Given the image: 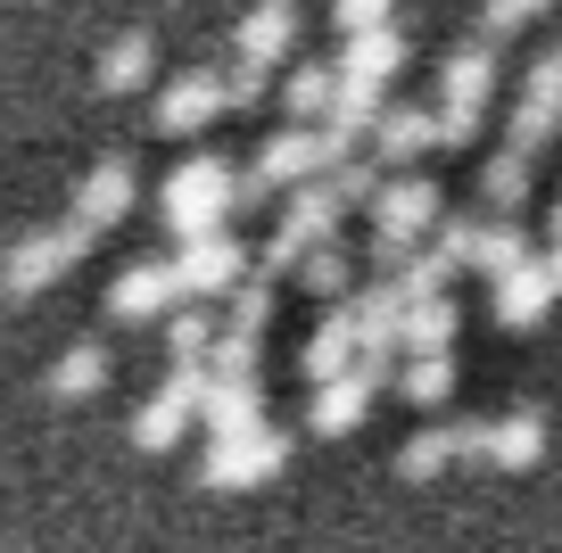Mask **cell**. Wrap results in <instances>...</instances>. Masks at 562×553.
<instances>
[{"instance_id": "3", "label": "cell", "mask_w": 562, "mask_h": 553, "mask_svg": "<svg viewBox=\"0 0 562 553\" xmlns=\"http://www.w3.org/2000/svg\"><path fill=\"white\" fill-rule=\"evenodd\" d=\"M91 240H100V232L75 224V215H67V224H42V232H18V240L0 248V290H9V297L50 290L67 264H83V257H91Z\"/></svg>"}, {"instance_id": "1", "label": "cell", "mask_w": 562, "mask_h": 553, "mask_svg": "<svg viewBox=\"0 0 562 553\" xmlns=\"http://www.w3.org/2000/svg\"><path fill=\"white\" fill-rule=\"evenodd\" d=\"M439 224H447L439 182H430V173H389L381 199H372V264L397 281L405 257H414V240H422V232H439Z\"/></svg>"}, {"instance_id": "8", "label": "cell", "mask_w": 562, "mask_h": 553, "mask_svg": "<svg viewBox=\"0 0 562 553\" xmlns=\"http://www.w3.org/2000/svg\"><path fill=\"white\" fill-rule=\"evenodd\" d=\"M166 306H182L175 257H133L116 281H108V314H116V323H158Z\"/></svg>"}, {"instance_id": "6", "label": "cell", "mask_w": 562, "mask_h": 553, "mask_svg": "<svg viewBox=\"0 0 562 553\" xmlns=\"http://www.w3.org/2000/svg\"><path fill=\"white\" fill-rule=\"evenodd\" d=\"M199 388H207V363H175V381H166L158 397L133 414V447H140V454H166L175 438H191V421H199Z\"/></svg>"}, {"instance_id": "24", "label": "cell", "mask_w": 562, "mask_h": 553, "mask_svg": "<svg viewBox=\"0 0 562 553\" xmlns=\"http://www.w3.org/2000/svg\"><path fill=\"white\" fill-rule=\"evenodd\" d=\"M521 199H529V157H521V149H496L488 166H480V207H488V215H513Z\"/></svg>"}, {"instance_id": "23", "label": "cell", "mask_w": 562, "mask_h": 553, "mask_svg": "<svg viewBox=\"0 0 562 553\" xmlns=\"http://www.w3.org/2000/svg\"><path fill=\"white\" fill-rule=\"evenodd\" d=\"M521 264H529V240H521V224H513V215H488V224H480V248H472V273L505 281V273H521Z\"/></svg>"}, {"instance_id": "29", "label": "cell", "mask_w": 562, "mask_h": 553, "mask_svg": "<svg viewBox=\"0 0 562 553\" xmlns=\"http://www.w3.org/2000/svg\"><path fill=\"white\" fill-rule=\"evenodd\" d=\"M265 323H273V273L232 290V330H240V339H265Z\"/></svg>"}, {"instance_id": "15", "label": "cell", "mask_w": 562, "mask_h": 553, "mask_svg": "<svg viewBox=\"0 0 562 553\" xmlns=\"http://www.w3.org/2000/svg\"><path fill=\"white\" fill-rule=\"evenodd\" d=\"M372 149H381L389 173H414L422 149H439V108H389L381 133H372Z\"/></svg>"}, {"instance_id": "14", "label": "cell", "mask_w": 562, "mask_h": 553, "mask_svg": "<svg viewBox=\"0 0 562 553\" xmlns=\"http://www.w3.org/2000/svg\"><path fill=\"white\" fill-rule=\"evenodd\" d=\"M488 91H496V50H488V34L463 42V50H447L439 108H456V116H480V108H488Z\"/></svg>"}, {"instance_id": "4", "label": "cell", "mask_w": 562, "mask_h": 553, "mask_svg": "<svg viewBox=\"0 0 562 553\" xmlns=\"http://www.w3.org/2000/svg\"><path fill=\"white\" fill-rule=\"evenodd\" d=\"M290 471V438L248 421V430H207V454H199V479L207 487H257Z\"/></svg>"}, {"instance_id": "28", "label": "cell", "mask_w": 562, "mask_h": 553, "mask_svg": "<svg viewBox=\"0 0 562 553\" xmlns=\"http://www.w3.org/2000/svg\"><path fill=\"white\" fill-rule=\"evenodd\" d=\"M299 290H306V297H331V306H348V297H356V290H348V257H339V248H315V257L299 264Z\"/></svg>"}, {"instance_id": "32", "label": "cell", "mask_w": 562, "mask_h": 553, "mask_svg": "<svg viewBox=\"0 0 562 553\" xmlns=\"http://www.w3.org/2000/svg\"><path fill=\"white\" fill-rule=\"evenodd\" d=\"M331 25H339V34H381V25H389V0H331Z\"/></svg>"}, {"instance_id": "10", "label": "cell", "mask_w": 562, "mask_h": 553, "mask_svg": "<svg viewBox=\"0 0 562 553\" xmlns=\"http://www.w3.org/2000/svg\"><path fill=\"white\" fill-rule=\"evenodd\" d=\"M389 388V363H356V372H339V381L315 388V405H306V421H315L323 438H348L356 421L372 414V397Z\"/></svg>"}, {"instance_id": "19", "label": "cell", "mask_w": 562, "mask_h": 553, "mask_svg": "<svg viewBox=\"0 0 562 553\" xmlns=\"http://www.w3.org/2000/svg\"><path fill=\"white\" fill-rule=\"evenodd\" d=\"M405 67V34L397 25H381V34H356L348 50H339V75H348V83H381L389 91V75Z\"/></svg>"}, {"instance_id": "33", "label": "cell", "mask_w": 562, "mask_h": 553, "mask_svg": "<svg viewBox=\"0 0 562 553\" xmlns=\"http://www.w3.org/2000/svg\"><path fill=\"white\" fill-rule=\"evenodd\" d=\"M538 9H554V0H488V9H480V25H488V34H513V25H529Z\"/></svg>"}, {"instance_id": "21", "label": "cell", "mask_w": 562, "mask_h": 553, "mask_svg": "<svg viewBox=\"0 0 562 553\" xmlns=\"http://www.w3.org/2000/svg\"><path fill=\"white\" fill-rule=\"evenodd\" d=\"M339 100V67H323V58H306V67H290V83H281V108H290V124H323Z\"/></svg>"}, {"instance_id": "20", "label": "cell", "mask_w": 562, "mask_h": 553, "mask_svg": "<svg viewBox=\"0 0 562 553\" xmlns=\"http://www.w3.org/2000/svg\"><path fill=\"white\" fill-rule=\"evenodd\" d=\"M546 454V421L538 414H505V421H488V447H480V463H496V471H529Z\"/></svg>"}, {"instance_id": "25", "label": "cell", "mask_w": 562, "mask_h": 553, "mask_svg": "<svg viewBox=\"0 0 562 553\" xmlns=\"http://www.w3.org/2000/svg\"><path fill=\"white\" fill-rule=\"evenodd\" d=\"M149 67H158L149 34H116L100 50V91H140V83H149Z\"/></svg>"}, {"instance_id": "9", "label": "cell", "mask_w": 562, "mask_h": 553, "mask_svg": "<svg viewBox=\"0 0 562 553\" xmlns=\"http://www.w3.org/2000/svg\"><path fill=\"white\" fill-rule=\"evenodd\" d=\"M175 273H182V290H191V297H232L248 281V248L232 240V232H199V240H182Z\"/></svg>"}, {"instance_id": "13", "label": "cell", "mask_w": 562, "mask_h": 553, "mask_svg": "<svg viewBox=\"0 0 562 553\" xmlns=\"http://www.w3.org/2000/svg\"><path fill=\"white\" fill-rule=\"evenodd\" d=\"M124 215H133V157H100V166L75 182V224L108 232V224H124Z\"/></svg>"}, {"instance_id": "30", "label": "cell", "mask_w": 562, "mask_h": 553, "mask_svg": "<svg viewBox=\"0 0 562 553\" xmlns=\"http://www.w3.org/2000/svg\"><path fill=\"white\" fill-rule=\"evenodd\" d=\"M166 347H175V363H207L215 356V323H207V314H175V323H166Z\"/></svg>"}, {"instance_id": "2", "label": "cell", "mask_w": 562, "mask_h": 553, "mask_svg": "<svg viewBox=\"0 0 562 553\" xmlns=\"http://www.w3.org/2000/svg\"><path fill=\"white\" fill-rule=\"evenodd\" d=\"M240 207V166H224V157H182L175 173H166L158 191V215L182 232V240H199V232H224V215Z\"/></svg>"}, {"instance_id": "11", "label": "cell", "mask_w": 562, "mask_h": 553, "mask_svg": "<svg viewBox=\"0 0 562 553\" xmlns=\"http://www.w3.org/2000/svg\"><path fill=\"white\" fill-rule=\"evenodd\" d=\"M215 116H224V67H191V75H175V83L158 91V133L166 140L207 133Z\"/></svg>"}, {"instance_id": "16", "label": "cell", "mask_w": 562, "mask_h": 553, "mask_svg": "<svg viewBox=\"0 0 562 553\" xmlns=\"http://www.w3.org/2000/svg\"><path fill=\"white\" fill-rule=\"evenodd\" d=\"M554 273H546V257H529L521 273H505L496 281V323L505 330H529V323H546V306H554Z\"/></svg>"}, {"instance_id": "31", "label": "cell", "mask_w": 562, "mask_h": 553, "mask_svg": "<svg viewBox=\"0 0 562 553\" xmlns=\"http://www.w3.org/2000/svg\"><path fill=\"white\" fill-rule=\"evenodd\" d=\"M265 83H273V67H248V58H232V67H224V108H257Z\"/></svg>"}, {"instance_id": "22", "label": "cell", "mask_w": 562, "mask_h": 553, "mask_svg": "<svg viewBox=\"0 0 562 553\" xmlns=\"http://www.w3.org/2000/svg\"><path fill=\"white\" fill-rule=\"evenodd\" d=\"M108 388V347H67V356L50 363V397H67V405H83V397H100Z\"/></svg>"}, {"instance_id": "26", "label": "cell", "mask_w": 562, "mask_h": 553, "mask_svg": "<svg viewBox=\"0 0 562 553\" xmlns=\"http://www.w3.org/2000/svg\"><path fill=\"white\" fill-rule=\"evenodd\" d=\"M397 347H414V356H447V347H456V306H447V297L405 306V339Z\"/></svg>"}, {"instance_id": "27", "label": "cell", "mask_w": 562, "mask_h": 553, "mask_svg": "<svg viewBox=\"0 0 562 553\" xmlns=\"http://www.w3.org/2000/svg\"><path fill=\"white\" fill-rule=\"evenodd\" d=\"M447 388H456V356H414V363L397 372V397H405V405H439Z\"/></svg>"}, {"instance_id": "7", "label": "cell", "mask_w": 562, "mask_h": 553, "mask_svg": "<svg viewBox=\"0 0 562 553\" xmlns=\"http://www.w3.org/2000/svg\"><path fill=\"white\" fill-rule=\"evenodd\" d=\"M554 124H562V50H546L538 67L521 75V100H513V116H505V149L538 157L546 140H554Z\"/></svg>"}, {"instance_id": "5", "label": "cell", "mask_w": 562, "mask_h": 553, "mask_svg": "<svg viewBox=\"0 0 562 553\" xmlns=\"http://www.w3.org/2000/svg\"><path fill=\"white\" fill-rule=\"evenodd\" d=\"M339 215H348V207L331 199V182H306V191H290V207H281L273 240H265V273H299L315 248H331Z\"/></svg>"}, {"instance_id": "12", "label": "cell", "mask_w": 562, "mask_h": 553, "mask_svg": "<svg viewBox=\"0 0 562 553\" xmlns=\"http://www.w3.org/2000/svg\"><path fill=\"white\" fill-rule=\"evenodd\" d=\"M290 42H299V0H257V9L232 25V58H248V67H281Z\"/></svg>"}, {"instance_id": "17", "label": "cell", "mask_w": 562, "mask_h": 553, "mask_svg": "<svg viewBox=\"0 0 562 553\" xmlns=\"http://www.w3.org/2000/svg\"><path fill=\"white\" fill-rule=\"evenodd\" d=\"M356 363H364V339H356V314L339 306L331 323H323L315 339H306V381L323 388V381H339V372H356Z\"/></svg>"}, {"instance_id": "34", "label": "cell", "mask_w": 562, "mask_h": 553, "mask_svg": "<svg viewBox=\"0 0 562 553\" xmlns=\"http://www.w3.org/2000/svg\"><path fill=\"white\" fill-rule=\"evenodd\" d=\"M546 273H554V290H562V240H554V248H546Z\"/></svg>"}, {"instance_id": "18", "label": "cell", "mask_w": 562, "mask_h": 553, "mask_svg": "<svg viewBox=\"0 0 562 553\" xmlns=\"http://www.w3.org/2000/svg\"><path fill=\"white\" fill-rule=\"evenodd\" d=\"M199 421H207V430H248V421H257V381H248V372H207Z\"/></svg>"}]
</instances>
